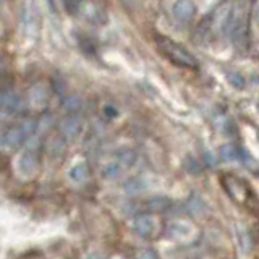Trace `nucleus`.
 Segmentation results:
<instances>
[{"mask_svg":"<svg viewBox=\"0 0 259 259\" xmlns=\"http://www.w3.org/2000/svg\"><path fill=\"white\" fill-rule=\"evenodd\" d=\"M115 113H117V110L112 109L110 105H107V107H105V115H107V117H113Z\"/></svg>","mask_w":259,"mask_h":259,"instance_id":"a211bd4d","label":"nucleus"},{"mask_svg":"<svg viewBox=\"0 0 259 259\" xmlns=\"http://www.w3.org/2000/svg\"><path fill=\"white\" fill-rule=\"evenodd\" d=\"M248 0H241L237 7L232 8V15L225 28V34H229L233 44L240 49L248 46Z\"/></svg>","mask_w":259,"mask_h":259,"instance_id":"f257e3e1","label":"nucleus"},{"mask_svg":"<svg viewBox=\"0 0 259 259\" xmlns=\"http://www.w3.org/2000/svg\"><path fill=\"white\" fill-rule=\"evenodd\" d=\"M81 0H65V8L70 15H76L79 12Z\"/></svg>","mask_w":259,"mask_h":259,"instance_id":"2eb2a0df","label":"nucleus"},{"mask_svg":"<svg viewBox=\"0 0 259 259\" xmlns=\"http://www.w3.org/2000/svg\"><path fill=\"white\" fill-rule=\"evenodd\" d=\"M79 132H81V120L78 117L70 115L60 121V133L65 140H73V138L78 136Z\"/></svg>","mask_w":259,"mask_h":259,"instance_id":"423d86ee","label":"nucleus"},{"mask_svg":"<svg viewBox=\"0 0 259 259\" xmlns=\"http://www.w3.org/2000/svg\"><path fill=\"white\" fill-rule=\"evenodd\" d=\"M115 159L120 162L121 167H123V168L126 170V168H130V167H132V165L135 164V162H136V152L132 151V149H125V151L118 152Z\"/></svg>","mask_w":259,"mask_h":259,"instance_id":"1a4fd4ad","label":"nucleus"},{"mask_svg":"<svg viewBox=\"0 0 259 259\" xmlns=\"http://www.w3.org/2000/svg\"><path fill=\"white\" fill-rule=\"evenodd\" d=\"M221 154L225 160H237L238 159V149L233 144H225L221 148Z\"/></svg>","mask_w":259,"mask_h":259,"instance_id":"f8f14e48","label":"nucleus"},{"mask_svg":"<svg viewBox=\"0 0 259 259\" xmlns=\"http://www.w3.org/2000/svg\"><path fill=\"white\" fill-rule=\"evenodd\" d=\"M159 51L162 52V55L167 57V59L172 62L174 65L180 68H198V60L194 59L193 54H190L183 46H180L175 40L164 37V36H157L156 39Z\"/></svg>","mask_w":259,"mask_h":259,"instance_id":"f03ea898","label":"nucleus"},{"mask_svg":"<svg viewBox=\"0 0 259 259\" xmlns=\"http://www.w3.org/2000/svg\"><path fill=\"white\" fill-rule=\"evenodd\" d=\"M172 13L175 16V20L180 23H188L193 20L194 13H196V7L191 2V0H177L172 7Z\"/></svg>","mask_w":259,"mask_h":259,"instance_id":"20e7f679","label":"nucleus"},{"mask_svg":"<svg viewBox=\"0 0 259 259\" xmlns=\"http://www.w3.org/2000/svg\"><path fill=\"white\" fill-rule=\"evenodd\" d=\"M47 97H49V94H47V89L44 86L36 84L29 89V101L32 105H36V107L44 105L47 102Z\"/></svg>","mask_w":259,"mask_h":259,"instance_id":"6e6552de","label":"nucleus"},{"mask_svg":"<svg viewBox=\"0 0 259 259\" xmlns=\"http://www.w3.org/2000/svg\"><path fill=\"white\" fill-rule=\"evenodd\" d=\"M18 170L23 175H31L36 170V157H34V151L28 149L24 151V154L18 160Z\"/></svg>","mask_w":259,"mask_h":259,"instance_id":"0eeeda50","label":"nucleus"},{"mask_svg":"<svg viewBox=\"0 0 259 259\" xmlns=\"http://www.w3.org/2000/svg\"><path fill=\"white\" fill-rule=\"evenodd\" d=\"M13 86V78L7 73L0 71V89H10Z\"/></svg>","mask_w":259,"mask_h":259,"instance_id":"dca6fc26","label":"nucleus"},{"mask_svg":"<svg viewBox=\"0 0 259 259\" xmlns=\"http://www.w3.org/2000/svg\"><path fill=\"white\" fill-rule=\"evenodd\" d=\"M144 206H148V210H162L170 206V201L164 196H154L146 201Z\"/></svg>","mask_w":259,"mask_h":259,"instance_id":"9b49d317","label":"nucleus"},{"mask_svg":"<svg viewBox=\"0 0 259 259\" xmlns=\"http://www.w3.org/2000/svg\"><path fill=\"white\" fill-rule=\"evenodd\" d=\"M24 141H26V135H24L20 125H16L5 130L2 146H5L8 149H18Z\"/></svg>","mask_w":259,"mask_h":259,"instance_id":"39448f33","label":"nucleus"},{"mask_svg":"<svg viewBox=\"0 0 259 259\" xmlns=\"http://www.w3.org/2000/svg\"><path fill=\"white\" fill-rule=\"evenodd\" d=\"M141 256H143V257H156L157 254H156V253H148V251H144V253H143Z\"/></svg>","mask_w":259,"mask_h":259,"instance_id":"6ab92c4d","label":"nucleus"},{"mask_svg":"<svg viewBox=\"0 0 259 259\" xmlns=\"http://www.w3.org/2000/svg\"><path fill=\"white\" fill-rule=\"evenodd\" d=\"M70 175H71V178L75 182H83L88 178V168H86V165H76L75 168L71 170Z\"/></svg>","mask_w":259,"mask_h":259,"instance_id":"ddd939ff","label":"nucleus"},{"mask_svg":"<svg viewBox=\"0 0 259 259\" xmlns=\"http://www.w3.org/2000/svg\"><path fill=\"white\" fill-rule=\"evenodd\" d=\"M123 167H121V164L117 160V159H113L112 162H109L107 165L104 167V170H102V175L105 177V178H115V177H118L121 172H123Z\"/></svg>","mask_w":259,"mask_h":259,"instance_id":"9d476101","label":"nucleus"},{"mask_svg":"<svg viewBox=\"0 0 259 259\" xmlns=\"http://www.w3.org/2000/svg\"><path fill=\"white\" fill-rule=\"evenodd\" d=\"M229 78H230V81H232V84L238 86V88H241L243 84H245V81H243V78H241L240 75H230Z\"/></svg>","mask_w":259,"mask_h":259,"instance_id":"f3484780","label":"nucleus"},{"mask_svg":"<svg viewBox=\"0 0 259 259\" xmlns=\"http://www.w3.org/2000/svg\"><path fill=\"white\" fill-rule=\"evenodd\" d=\"M79 105L81 102L76 96H68L67 99H65V107H67L68 112H76L79 109Z\"/></svg>","mask_w":259,"mask_h":259,"instance_id":"4468645a","label":"nucleus"},{"mask_svg":"<svg viewBox=\"0 0 259 259\" xmlns=\"http://www.w3.org/2000/svg\"><path fill=\"white\" fill-rule=\"evenodd\" d=\"M135 230L143 238H154L159 230V221L152 212H141L135 217Z\"/></svg>","mask_w":259,"mask_h":259,"instance_id":"7ed1b4c3","label":"nucleus"},{"mask_svg":"<svg viewBox=\"0 0 259 259\" xmlns=\"http://www.w3.org/2000/svg\"><path fill=\"white\" fill-rule=\"evenodd\" d=\"M0 5H2V0H0Z\"/></svg>","mask_w":259,"mask_h":259,"instance_id":"aec40b11","label":"nucleus"}]
</instances>
